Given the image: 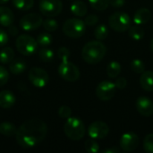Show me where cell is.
Listing matches in <instances>:
<instances>
[{"label":"cell","instance_id":"cell-24","mask_svg":"<svg viewBox=\"0 0 153 153\" xmlns=\"http://www.w3.org/2000/svg\"><path fill=\"white\" fill-rule=\"evenodd\" d=\"M128 33H129V37L134 40H141L143 39L145 35L144 30L140 25H137V24L131 26L128 30Z\"/></svg>","mask_w":153,"mask_h":153},{"label":"cell","instance_id":"cell-41","mask_svg":"<svg viewBox=\"0 0 153 153\" xmlns=\"http://www.w3.org/2000/svg\"><path fill=\"white\" fill-rule=\"evenodd\" d=\"M8 32L10 33V35L15 36V35L18 34V29L13 24H11L10 26H8Z\"/></svg>","mask_w":153,"mask_h":153},{"label":"cell","instance_id":"cell-32","mask_svg":"<svg viewBox=\"0 0 153 153\" xmlns=\"http://www.w3.org/2000/svg\"><path fill=\"white\" fill-rule=\"evenodd\" d=\"M42 26L47 31H55L58 28V23L55 19L48 18V19H46L43 21Z\"/></svg>","mask_w":153,"mask_h":153},{"label":"cell","instance_id":"cell-16","mask_svg":"<svg viewBox=\"0 0 153 153\" xmlns=\"http://www.w3.org/2000/svg\"><path fill=\"white\" fill-rule=\"evenodd\" d=\"M14 15L12 10L6 6H0V25L8 27L13 24Z\"/></svg>","mask_w":153,"mask_h":153},{"label":"cell","instance_id":"cell-8","mask_svg":"<svg viewBox=\"0 0 153 153\" xmlns=\"http://www.w3.org/2000/svg\"><path fill=\"white\" fill-rule=\"evenodd\" d=\"M116 91L117 87L115 85V82L105 80L98 84L95 93L99 100L102 101H108L115 96Z\"/></svg>","mask_w":153,"mask_h":153},{"label":"cell","instance_id":"cell-21","mask_svg":"<svg viewBox=\"0 0 153 153\" xmlns=\"http://www.w3.org/2000/svg\"><path fill=\"white\" fill-rule=\"evenodd\" d=\"M17 129L15 126L10 122H2L0 123V134L4 136H13L16 134Z\"/></svg>","mask_w":153,"mask_h":153},{"label":"cell","instance_id":"cell-22","mask_svg":"<svg viewBox=\"0 0 153 153\" xmlns=\"http://www.w3.org/2000/svg\"><path fill=\"white\" fill-rule=\"evenodd\" d=\"M121 65L117 61H111L107 66V74L109 78H117L121 73Z\"/></svg>","mask_w":153,"mask_h":153},{"label":"cell","instance_id":"cell-25","mask_svg":"<svg viewBox=\"0 0 153 153\" xmlns=\"http://www.w3.org/2000/svg\"><path fill=\"white\" fill-rule=\"evenodd\" d=\"M108 33H109L108 27L105 24L98 25L94 30V36H95L96 39L100 40V41L107 39V37L108 36Z\"/></svg>","mask_w":153,"mask_h":153},{"label":"cell","instance_id":"cell-38","mask_svg":"<svg viewBox=\"0 0 153 153\" xmlns=\"http://www.w3.org/2000/svg\"><path fill=\"white\" fill-rule=\"evenodd\" d=\"M115 85H116L117 89L124 90L127 85V81L125 77H118L115 82Z\"/></svg>","mask_w":153,"mask_h":153},{"label":"cell","instance_id":"cell-12","mask_svg":"<svg viewBox=\"0 0 153 153\" xmlns=\"http://www.w3.org/2000/svg\"><path fill=\"white\" fill-rule=\"evenodd\" d=\"M109 133L108 126L102 121H95L89 126L88 135L90 138L95 140H101L105 138Z\"/></svg>","mask_w":153,"mask_h":153},{"label":"cell","instance_id":"cell-29","mask_svg":"<svg viewBox=\"0 0 153 153\" xmlns=\"http://www.w3.org/2000/svg\"><path fill=\"white\" fill-rule=\"evenodd\" d=\"M131 69L135 74H141L145 71V64L143 60L135 58L131 62Z\"/></svg>","mask_w":153,"mask_h":153},{"label":"cell","instance_id":"cell-44","mask_svg":"<svg viewBox=\"0 0 153 153\" xmlns=\"http://www.w3.org/2000/svg\"><path fill=\"white\" fill-rule=\"evenodd\" d=\"M151 48H152V50L153 51V38L152 39V41H151Z\"/></svg>","mask_w":153,"mask_h":153},{"label":"cell","instance_id":"cell-6","mask_svg":"<svg viewBox=\"0 0 153 153\" xmlns=\"http://www.w3.org/2000/svg\"><path fill=\"white\" fill-rule=\"evenodd\" d=\"M15 46L18 52L22 55L31 56L37 50L38 42L33 37L28 34H22L16 39Z\"/></svg>","mask_w":153,"mask_h":153},{"label":"cell","instance_id":"cell-30","mask_svg":"<svg viewBox=\"0 0 153 153\" xmlns=\"http://www.w3.org/2000/svg\"><path fill=\"white\" fill-rule=\"evenodd\" d=\"M84 147H85L86 152L89 153H97L100 151L99 143L96 142L95 139H92V138H90L85 141Z\"/></svg>","mask_w":153,"mask_h":153},{"label":"cell","instance_id":"cell-14","mask_svg":"<svg viewBox=\"0 0 153 153\" xmlns=\"http://www.w3.org/2000/svg\"><path fill=\"white\" fill-rule=\"evenodd\" d=\"M136 109L143 117H151L153 115V101L147 97L141 96L136 100Z\"/></svg>","mask_w":153,"mask_h":153},{"label":"cell","instance_id":"cell-20","mask_svg":"<svg viewBox=\"0 0 153 153\" xmlns=\"http://www.w3.org/2000/svg\"><path fill=\"white\" fill-rule=\"evenodd\" d=\"M87 5L82 1H75L71 5V12L77 17H83L87 13Z\"/></svg>","mask_w":153,"mask_h":153},{"label":"cell","instance_id":"cell-11","mask_svg":"<svg viewBox=\"0 0 153 153\" xmlns=\"http://www.w3.org/2000/svg\"><path fill=\"white\" fill-rule=\"evenodd\" d=\"M42 22L43 19L41 15L36 13H31L22 17L20 20V26L25 31H32L39 28L42 25Z\"/></svg>","mask_w":153,"mask_h":153},{"label":"cell","instance_id":"cell-37","mask_svg":"<svg viewBox=\"0 0 153 153\" xmlns=\"http://www.w3.org/2000/svg\"><path fill=\"white\" fill-rule=\"evenodd\" d=\"M99 22V17L96 14H89L85 17L84 22L87 26H94Z\"/></svg>","mask_w":153,"mask_h":153},{"label":"cell","instance_id":"cell-39","mask_svg":"<svg viewBox=\"0 0 153 153\" xmlns=\"http://www.w3.org/2000/svg\"><path fill=\"white\" fill-rule=\"evenodd\" d=\"M8 42V34L3 29H0V47H4Z\"/></svg>","mask_w":153,"mask_h":153},{"label":"cell","instance_id":"cell-17","mask_svg":"<svg viewBox=\"0 0 153 153\" xmlns=\"http://www.w3.org/2000/svg\"><path fill=\"white\" fill-rule=\"evenodd\" d=\"M15 103V96L10 91H2L0 92V107L2 108H10Z\"/></svg>","mask_w":153,"mask_h":153},{"label":"cell","instance_id":"cell-2","mask_svg":"<svg viewBox=\"0 0 153 153\" xmlns=\"http://www.w3.org/2000/svg\"><path fill=\"white\" fill-rule=\"evenodd\" d=\"M107 53L106 46L100 40H91L87 42L82 50V59L91 65L100 63Z\"/></svg>","mask_w":153,"mask_h":153},{"label":"cell","instance_id":"cell-3","mask_svg":"<svg viewBox=\"0 0 153 153\" xmlns=\"http://www.w3.org/2000/svg\"><path fill=\"white\" fill-rule=\"evenodd\" d=\"M65 134L72 141L82 140L86 133L84 123L76 117H70L64 125Z\"/></svg>","mask_w":153,"mask_h":153},{"label":"cell","instance_id":"cell-26","mask_svg":"<svg viewBox=\"0 0 153 153\" xmlns=\"http://www.w3.org/2000/svg\"><path fill=\"white\" fill-rule=\"evenodd\" d=\"M13 4L18 10L28 11L32 8L34 0H13Z\"/></svg>","mask_w":153,"mask_h":153},{"label":"cell","instance_id":"cell-4","mask_svg":"<svg viewBox=\"0 0 153 153\" xmlns=\"http://www.w3.org/2000/svg\"><path fill=\"white\" fill-rule=\"evenodd\" d=\"M108 24L112 30L117 32H124L132 26V20L129 14L124 12H116L109 16Z\"/></svg>","mask_w":153,"mask_h":153},{"label":"cell","instance_id":"cell-42","mask_svg":"<svg viewBox=\"0 0 153 153\" xmlns=\"http://www.w3.org/2000/svg\"><path fill=\"white\" fill-rule=\"evenodd\" d=\"M120 152H121V151H120V149H119V148H117V147H116V146H113V147H111V148H108V149L104 150L102 152L103 153H119Z\"/></svg>","mask_w":153,"mask_h":153},{"label":"cell","instance_id":"cell-15","mask_svg":"<svg viewBox=\"0 0 153 153\" xmlns=\"http://www.w3.org/2000/svg\"><path fill=\"white\" fill-rule=\"evenodd\" d=\"M152 17V13L148 8L138 9L134 15V22L137 25H143L147 23Z\"/></svg>","mask_w":153,"mask_h":153},{"label":"cell","instance_id":"cell-1","mask_svg":"<svg viewBox=\"0 0 153 153\" xmlns=\"http://www.w3.org/2000/svg\"><path fill=\"white\" fill-rule=\"evenodd\" d=\"M48 134L47 124L39 118L26 120L17 129L15 138L17 143L24 149L33 148L40 143Z\"/></svg>","mask_w":153,"mask_h":153},{"label":"cell","instance_id":"cell-19","mask_svg":"<svg viewBox=\"0 0 153 153\" xmlns=\"http://www.w3.org/2000/svg\"><path fill=\"white\" fill-rule=\"evenodd\" d=\"M26 68H27V63L25 62L24 59L18 58L9 63V70L14 75L22 74L26 70Z\"/></svg>","mask_w":153,"mask_h":153},{"label":"cell","instance_id":"cell-40","mask_svg":"<svg viewBox=\"0 0 153 153\" xmlns=\"http://www.w3.org/2000/svg\"><path fill=\"white\" fill-rule=\"evenodd\" d=\"M126 0H109V4L115 8H119L125 5Z\"/></svg>","mask_w":153,"mask_h":153},{"label":"cell","instance_id":"cell-13","mask_svg":"<svg viewBox=\"0 0 153 153\" xmlns=\"http://www.w3.org/2000/svg\"><path fill=\"white\" fill-rule=\"evenodd\" d=\"M139 143H140V140L138 135L133 132H127L121 136L119 142L121 150L127 152L136 150L137 147L139 146Z\"/></svg>","mask_w":153,"mask_h":153},{"label":"cell","instance_id":"cell-36","mask_svg":"<svg viewBox=\"0 0 153 153\" xmlns=\"http://www.w3.org/2000/svg\"><path fill=\"white\" fill-rule=\"evenodd\" d=\"M9 79V73L5 67L0 65V87L6 84Z\"/></svg>","mask_w":153,"mask_h":153},{"label":"cell","instance_id":"cell-33","mask_svg":"<svg viewBox=\"0 0 153 153\" xmlns=\"http://www.w3.org/2000/svg\"><path fill=\"white\" fill-rule=\"evenodd\" d=\"M143 149L145 152L153 153V134L146 135L143 140Z\"/></svg>","mask_w":153,"mask_h":153},{"label":"cell","instance_id":"cell-27","mask_svg":"<svg viewBox=\"0 0 153 153\" xmlns=\"http://www.w3.org/2000/svg\"><path fill=\"white\" fill-rule=\"evenodd\" d=\"M91 6L97 11H104L109 5V0H89Z\"/></svg>","mask_w":153,"mask_h":153},{"label":"cell","instance_id":"cell-35","mask_svg":"<svg viewBox=\"0 0 153 153\" xmlns=\"http://www.w3.org/2000/svg\"><path fill=\"white\" fill-rule=\"evenodd\" d=\"M57 56L61 61H66L69 60L70 57V51L67 48L65 47H61L57 50Z\"/></svg>","mask_w":153,"mask_h":153},{"label":"cell","instance_id":"cell-28","mask_svg":"<svg viewBox=\"0 0 153 153\" xmlns=\"http://www.w3.org/2000/svg\"><path fill=\"white\" fill-rule=\"evenodd\" d=\"M39 57L44 63L51 62L54 58V52L49 48H42L39 52Z\"/></svg>","mask_w":153,"mask_h":153},{"label":"cell","instance_id":"cell-43","mask_svg":"<svg viewBox=\"0 0 153 153\" xmlns=\"http://www.w3.org/2000/svg\"><path fill=\"white\" fill-rule=\"evenodd\" d=\"M9 0H0V4H6Z\"/></svg>","mask_w":153,"mask_h":153},{"label":"cell","instance_id":"cell-7","mask_svg":"<svg viewBox=\"0 0 153 153\" xmlns=\"http://www.w3.org/2000/svg\"><path fill=\"white\" fill-rule=\"evenodd\" d=\"M58 74L59 76L66 82H74L80 78V70L79 68L69 60L61 61V64L58 66Z\"/></svg>","mask_w":153,"mask_h":153},{"label":"cell","instance_id":"cell-18","mask_svg":"<svg viewBox=\"0 0 153 153\" xmlns=\"http://www.w3.org/2000/svg\"><path fill=\"white\" fill-rule=\"evenodd\" d=\"M141 87L146 91H153V72L144 71L140 77Z\"/></svg>","mask_w":153,"mask_h":153},{"label":"cell","instance_id":"cell-10","mask_svg":"<svg viewBox=\"0 0 153 153\" xmlns=\"http://www.w3.org/2000/svg\"><path fill=\"white\" fill-rule=\"evenodd\" d=\"M39 7L43 15L54 17L61 13L63 4L61 0H40Z\"/></svg>","mask_w":153,"mask_h":153},{"label":"cell","instance_id":"cell-31","mask_svg":"<svg viewBox=\"0 0 153 153\" xmlns=\"http://www.w3.org/2000/svg\"><path fill=\"white\" fill-rule=\"evenodd\" d=\"M37 42L39 46L41 47H48L52 43V36L49 33L44 32V33H40L39 34V36L37 37Z\"/></svg>","mask_w":153,"mask_h":153},{"label":"cell","instance_id":"cell-34","mask_svg":"<svg viewBox=\"0 0 153 153\" xmlns=\"http://www.w3.org/2000/svg\"><path fill=\"white\" fill-rule=\"evenodd\" d=\"M58 116L63 119H67L72 116V109L68 106H61L58 108Z\"/></svg>","mask_w":153,"mask_h":153},{"label":"cell","instance_id":"cell-5","mask_svg":"<svg viewBox=\"0 0 153 153\" xmlns=\"http://www.w3.org/2000/svg\"><path fill=\"white\" fill-rule=\"evenodd\" d=\"M86 30L84 21L78 18H71L65 22L63 25V32L70 38L77 39L82 37Z\"/></svg>","mask_w":153,"mask_h":153},{"label":"cell","instance_id":"cell-9","mask_svg":"<svg viewBox=\"0 0 153 153\" xmlns=\"http://www.w3.org/2000/svg\"><path fill=\"white\" fill-rule=\"evenodd\" d=\"M29 81L36 88H43L49 82V76L46 70L40 67H32L29 71Z\"/></svg>","mask_w":153,"mask_h":153},{"label":"cell","instance_id":"cell-23","mask_svg":"<svg viewBox=\"0 0 153 153\" xmlns=\"http://www.w3.org/2000/svg\"><path fill=\"white\" fill-rule=\"evenodd\" d=\"M14 52L10 47H4L0 50V63L9 64L13 60Z\"/></svg>","mask_w":153,"mask_h":153}]
</instances>
